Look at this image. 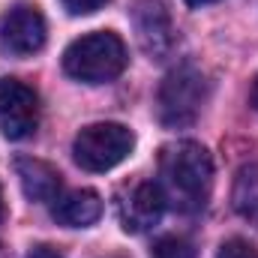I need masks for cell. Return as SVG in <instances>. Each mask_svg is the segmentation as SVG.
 I'll use <instances>...</instances> for the list:
<instances>
[{
  "instance_id": "obj_9",
  "label": "cell",
  "mask_w": 258,
  "mask_h": 258,
  "mask_svg": "<svg viewBox=\"0 0 258 258\" xmlns=\"http://www.w3.org/2000/svg\"><path fill=\"white\" fill-rule=\"evenodd\" d=\"M15 174H18V183L24 195L30 201H39V204H54L60 198L63 189V180H60V171L42 159H33V156H18L15 159Z\"/></svg>"
},
{
  "instance_id": "obj_13",
  "label": "cell",
  "mask_w": 258,
  "mask_h": 258,
  "mask_svg": "<svg viewBox=\"0 0 258 258\" xmlns=\"http://www.w3.org/2000/svg\"><path fill=\"white\" fill-rule=\"evenodd\" d=\"M216 258H258V246L243 240V237H231V240H225L219 246Z\"/></svg>"
},
{
  "instance_id": "obj_7",
  "label": "cell",
  "mask_w": 258,
  "mask_h": 258,
  "mask_svg": "<svg viewBox=\"0 0 258 258\" xmlns=\"http://www.w3.org/2000/svg\"><path fill=\"white\" fill-rule=\"evenodd\" d=\"M165 207H168V201H165L162 186H159L156 180H138V183H132L126 192L120 195V201H117L120 225H123L126 231H135V234H138V231H147V228H153V225L162 219Z\"/></svg>"
},
{
  "instance_id": "obj_3",
  "label": "cell",
  "mask_w": 258,
  "mask_h": 258,
  "mask_svg": "<svg viewBox=\"0 0 258 258\" xmlns=\"http://www.w3.org/2000/svg\"><path fill=\"white\" fill-rule=\"evenodd\" d=\"M204 99H207V78L195 66H177L159 84L156 96L159 120L171 129L192 126L204 108Z\"/></svg>"
},
{
  "instance_id": "obj_11",
  "label": "cell",
  "mask_w": 258,
  "mask_h": 258,
  "mask_svg": "<svg viewBox=\"0 0 258 258\" xmlns=\"http://www.w3.org/2000/svg\"><path fill=\"white\" fill-rule=\"evenodd\" d=\"M231 204L234 210L258 225V165H243L234 177V189H231Z\"/></svg>"
},
{
  "instance_id": "obj_6",
  "label": "cell",
  "mask_w": 258,
  "mask_h": 258,
  "mask_svg": "<svg viewBox=\"0 0 258 258\" xmlns=\"http://www.w3.org/2000/svg\"><path fill=\"white\" fill-rule=\"evenodd\" d=\"M39 126V96L18 78H0V129L6 138L21 141Z\"/></svg>"
},
{
  "instance_id": "obj_19",
  "label": "cell",
  "mask_w": 258,
  "mask_h": 258,
  "mask_svg": "<svg viewBox=\"0 0 258 258\" xmlns=\"http://www.w3.org/2000/svg\"><path fill=\"white\" fill-rule=\"evenodd\" d=\"M0 258H9V255H6V249H3V246H0Z\"/></svg>"
},
{
  "instance_id": "obj_4",
  "label": "cell",
  "mask_w": 258,
  "mask_h": 258,
  "mask_svg": "<svg viewBox=\"0 0 258 258\" xmlns=\"http://www.w3.org/2000/svg\"><path fill=\"white\" fill-rule=\"evenodd\" d=\"M135 147V132L123 123H90L72 141V156L84 171H111Z\"/></svg>"
},
{
  "instance_id": "obj_16",
  "label": "cell",
  "mask_w": 258,
  "mask_h": 258,
  "mask_svg": "<svg viewBox=\"0 0 258 258\" xmlns=\"http://www.w3.org/2000/svg\"><path fill=\"white\" fill-rule=\"evenodd\" d=\"M252 105H255V111H258V75H255V84H252Z\"/></svg>"
},
{
  "instance_id": "obj_17",
  "label": "cell",
  "mask_w": 258,
  "mask_h": 258,
  "mask_svg": "<svg viewBox=\"0 0 258 258\" xmlns=\"http://www.w3.org/2000/svg\"><path fill=\"white\" fill-rule=\"evenodd\" d=\"M6 219V201H3V189H0V222Z\"/></svg>"
},
{
  "instance_id": "obj_18",
  "label": "cell",
  "mask_w": 258,
  "mask_h": 258,
  "mask_svg": "<svg viewBox=\"0 0 258 258\" xmlns=\"http://www.w3.org/2000/svg\"><path fill=\"white\" fill-rule=\"evenodd\" d=\"M189 6H204V3H216V0H186Z\"/></svg>"
},
{
  "instance_id": "obj_2",
  "label": "cell",
  "mask_w": 258,
  "mask_h": 258,
  "mask_svg": "<svg viewBox=\"0 0 258 258\" xmlns=\"http://www.w3.org/2000/svg\"><path fill=\"white\" fill-rule=\"evenodd\" d=\"M126 45L111 30H96L78 36L63 51V69L69 78L84 84H105L114 81L126 69Z\"/></svg>"
},
{
  "instance_id": "obj_14",
  "label": "cell",
  "mask_w": 258,
  "mask_h": 258,
  "mask_svg": "<svg viewBox=\"0 0 258 258\" xmlns=\"http://www.w3.org/2000/svg\"><path fill=\"white\" fill-rule=\"evenodd\" d=\"M60 3H63V9L69 15H90V12L102 9L108 0H60Z\"/></svg>"
},
{
  "instance_id": "obj_10",
  "label": "cell",
  "mask_w": 258,
  "mask_h": 258,
  "mask_svg": "<svg viewBox=\"0 0 258 258\" xmlns=\"http://www.w3.org/2000/svg\"><path fill=\"white\" fill-rule=\"evenodd\" d=\"M51 213L66 228H87L102 216V198L93 189H72L54 201Z\"/></svg>"
},
{
  "instance_id": "obj_5",
  "label": "cell",
  "mask_w": 258,
  "mask_h": 258,
  "mask_svg": "<svg viewBox=\"0 0 258 258\" xmlns=\"http://www.w3.org/2000/svg\"><path fill=\"white\" fill-rule=\"evenodd\" d=\"M48 39L45 15L33 3H18L0 18V48L12 57H30L42 51Z\"/></svg>"
},
{
  "instance_id": "obj_8",
  "label": "cell",
  "mask_w": 258,
  "mask_h": 258,
  "mask_svg": "<svg viewBox=\"0 0 258 258\" xmlns=\"http://www.w3.org/2000/svg\"><path fill=\"white\" fill-rule=\"evenodd\" d=\"M132 21H135V33L138 42L147 54L162 57L171 45H174V27H171V15L159 0H138L132 9Z\"/></svg>"
},
{
  "instance_id": "obj_15",
  "label": "cell",
  "mask_w": 258,
  "mask_h": 258,
  "mask_svg": "<svg viewBox=\"0 0 258 258\" xmlns=\"http://www.w3.org/2000/svg\"><path fill=\"white\" fill-rule=\"evenodd\" d=\"M27 258H63L54 246H48V243H42V246H33L30 252H27Z\"/></svg>"
},
{
  "instance_id": "obj_1",
  "label": "cell",
  "mask_w": 258,
  "mask_h": 258,
  "mask_svg": "<svg viewBox=\"0 0 258 258\" xmlns=\"http://www.w3.org/2000/svg\"><path fill=\"white\" fill-rule=\"evenodd\" d=\"M165 201L180 213H198L213 192V159L198 141H174L159 153V180Z\"/></svg>"
},
{
  "instance_id": "obj_12",
  "label": "cell",
  "mask_w": 258,
  "mask_h": 258,
  "mask_svg": "<svg viewBox=\"0 0 258 258\" xmlns=\"http://www.w3.org/2000/svg\"><path fill=\"white\" fill-rule=\"evenodd\" d=\"M150 258H195V249H192L189 240L168 234V237H159V240L153 243Z\"/></svg>"
}]
</instances>
